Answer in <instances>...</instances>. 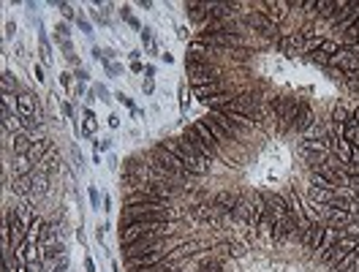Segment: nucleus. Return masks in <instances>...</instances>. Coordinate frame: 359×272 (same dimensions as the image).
<instances>
[{
    "mask_svg": "<svg viewBox=\"0 0 359 272\" xmlns=\"http://www.w3.org/2000/svg\"><path fill=\"white\" fill-rule=\"evenodd\" d=\"M245 251H248V248L242 245V242H234V245H229V253H232L234 259H242V256H245Z\"/></svg>",
    "mask_w": 359,
    "mask_h": 272,
    "instance_id": "28",
    "label": "nucleus"
},
{
    "mask_svg": "<svg viewBox=\"0 0 359 272\" xmlns=\"http://www.w3.org/2000/svg\"><path fill=\"white\" fill-rule=\"evenodd\" d=\"M14 212H17V218H19L22 223H25V226H30V223L38 218V215H36V209L30 207V202H19L17 207H14Z\"/></svg>",
    "mask_w": 359,
    "mask_h": 272,
    "instance_id": "16",
    "label": "nucleus"
},
{
    "mask_svg": "<svg viewBox=\"0 0 359 272\" xmlns=\"http://www.w3.org/2000/svg\"><path fill=\"white\" fill-rule=\"evenodd\" d=\"M313 126H316L313 109H310L305 101H299V106H296V117H294V128H296L299 133H305L308 128H313Z\"/></svg>",
    "mask_w": 359,
    "mask_h": 272,
    "instance_id": "9",
    "label": "nucleus"
},
{
    "mask_svg": "<svg viewBox=\"0 0 359 272\" xmlns=\"http://www.w3.org/2000/svg\"><path fill=\"white\" fill-rule=\"evenodd\" d=\"M232 218H234V221H242V223H251V218H253V202H242V199H239L237 207L232 209Z\"/></svg>",
    "mask_w": 359,
    "mask_h": 272,
    "instance_id": "15",
    "label": "nucleus"
},
{
    "mask_svg": "<svg viewBox=\"0 0 359 272\" xmlns=\"http://www.w3.org/2000/svg\"><path fill=\"white\" fill-rule=\"evenodd\" d=\"M324 234H327V223H313L310 231H308V240H305V251H310V253L318 256L321 242H324Z\"/></svg>",
    "mask_w": 359,
    "mask_h": 272,
    "instance_id": "8",
    "label": "nucleus"
},
{
    "mask_svg": "<svg viewBox=\"0 0 359 272\" xmlns=\"http://www.w3.org/2000/svg\"><path fill=\"white\" fill-rule=\"evenodd\" d=\"M327 68H338V71H343V74H354V71H359V49H354V46H351V49H343V46H340L338 55L329 57Z\"/></svg>",
    "mask_w": 359,
    "mask_h": 272,
    "instance_id": "5",
    "label": "nucleus"
},
{
    "mask_svg": "<svg viewBox=\"0 0 359 272\" xmlns=\"http://www.w3.org/2000/svg\"><path fill=\"white\" fill-rule=\"evenodd\" d=\"M128 57H131V60H139V57H142V49H133Z\"/></svg>",
    "mask_w": 359,
    "mask_h": 272,
    "instance_id": "50",
    "label": "nucleus"
},
{
    "mask_svg": "<svg viewBox=\"0 0 359 272\" xmlns=\"http://www.w3.org/2000/svg\"><path fill=\"white\" fill-rule=\"evenodd\" d=\"M190 93H193V98H199V101H210L212 95H218V93H226V84L218 79V82H210V84H202V87H190Z\"/></svg>",
    "mask_w": 359,
    "mask_h": 272,
    "instance_id": "12",
    "label": "nucleus"
},
{
    "mask_svg": "<svg viewBox=\"0 0 359 272\" xmlns=\"http://www.w3.org/2000/svg\"><path fill=\"white\" fill-rule=\"evenodd\" d=\"M180 215L183 212L171 204H133L120 215V229L136 221H180Z\"/></svg>",
    "mask_w": 359,
    "mask_h": 272,
    "instance_id": "1",
    "label": "nucleus"
},
{
    "mask_svg": "<svg viewBox=\"0 0 359 272\" xmlns=\"http://www.w3.org/2000/svg\"><path fill=\"white\" fill-rule=\"evenodd\" d=\"M33 136L30 133H17V136H11V142H8V145L14 147V155H30V150H33Z\"/></svg>",
    "mask_w": 359,
    "mask_h": 272,
    "instance_id": "14",
    "label": "nucleus"
},
{
    "mask_svg": "<svg viewBox=\"0 0 359 272\" xmlns=\"http://www.w3.org/2000/svg\"><path fill=\"white\" fill-rule=\"evenodd\" d=\"M93 145H95V152H106V150H112V139H109V136H104V139H95Z\"/></svg>",
    "mask_w": 359,
    "mask_h": 272,
    "instance_id": "27",
    "label": "nucleus"
},
{
    "mask_svg": "<svg viewBox=\"0 0 359 272\" xmlns=\"http://www.w3.org/2000/svg\"><path fill=\"white\" fill-rule=\"evenodd\" d=\"M343 139L348 142V145L359 147V126H354V123H348L346 131H343Z\"/></svg>",
    "mask_w": 359,
    "mask_h": 272,
    "instance_id": "23",
    "label": "nucleus"
},
{
    "mask_svg": "<svg viewBox=\"0 0 359 272\" xmlns=\"http://www.w3.org/2000/svg\"><path fill=\"white\" fill-rule=\"evenodd\" d=\"M84 270H87V272H95V264H93V259H87V261H84Z\"/></svg>",
    "mask_w": 359,
    "mask_h": 272,
    "instance_id": "49",
    "label": "nucleus"
},
{
    "mask_svg": "<svg viewBox=\"0 0 359 272\" xmlns=\"http://www.w3.org/2000/svg\"><path fill=\"white\" fill-rule=\"evenodd\" d=\"M202 123L210 128V133H212V136H215V142H218V147H229V145H234V139H232V136H229L226 131H223L221 126H218V120H215L212 114H204V117H202Z\"/></svg>",
    "mask_w": 359,
    "mask_h": 272,
    "instance_id": "11",
    "label": "nucleus"
},
{
    "mask_svg": "<svg viewBox=\"0 0 359 272\" xmlns=\"http://www.w3.org/2000/svg\"><path fill=\"white\" fill-rule=\"evenodd\" d=\"M76 76H79V84H84V82L90 79V74H87L84 68H79V71H76Z\"/></svg>",
    "mask_w": 359,
    "mask_h": 272,
    "instance_id": "40",
    "label": "nucleus"
},
{
    "mask_svg": "<svg viewBox=\"0 0 359 272\" xmlns=\"http://www.w3.org/2000/svg\"><path fill=\"white\" fill-rule=\"evenodd\" d=\"M142 87H145V93L150 95L152 90H155V84H152V79H145V84H142Z\"/></svg>",
    "mask_w": 359,
    "mask_h": 272,
    "instance_id": "46",
    "label": "nucleus"
},
{
    "mask_svg": "<svg viewBox=\"0 0 359 272\" xmlns=\"http://www.w3.org/2000/svg\"><path fill=\"white\" fill-rule=\"evenodd\" d=\"M57 8H60V14H63L65 19H79L74 14V6H68V3H57Z\"/></svg>",
    "mask_w": 359,
    "mask_h": 272,
    "instance_id": "29",
    "label": "nucleus"
},
{
    "mask_svg": "<svg viewBox=\"0 0 359 272\" xmlns=\"http://www.w3.org/2000/svg\"><path fill=\"white\" fill-rule=\"evenodd\" d=\"M0 82H3V93H14V87H17V76H14L11 71H3Z\"/></svg>",
    "mask_w": 359,
    "mask_h": 272,
    "instance_id": "25",
    "label": "nucleus"
},
{
    "mask_svg": "<svg viewBox=\"0 0 359 272\" xmlns=\"http://www.w3.org/2000/svg\"><path fill=\"white\" fill-rule=\"evenodd\" d=\"M114 98H117V101H120V104H126V106H128V109H133V112H136V106H133V101H131V98H128V95H126V93H117V95H114Z\"/></svg>",
    "mask_w": 359,
    "mask_h": 272,
    "instance_id": "34",
    "label": "nucleus"
},
{
    "mask_svg": "<svg viewBox=\"0 0 359 272\" xmlns=\"http://www.w3.org/2000/svg\"><path fill=\"white\" fill-rule=\"evenodd\" d=\"M348 164L359 166V147H354V145H351V158H348Z\"/></svg>",
    "mask_w": 359,
    "mask_h": 272,
    "instance_id": "35",
    "label": "nucleus"
},
{
    "mask_svg": "<svg viewBox=\"0 0 359 272\" xmlns=\"http://www.w3.org/2000/svg\"><path fill=\"white\" fill-rule=\"evenodd\" d=\"M60 109H63V114H65V117H74V106H71L68 101H63V104H60Z\"/></svg>",
    "mask_w": 359,
    "mask_h": 272,
    "instance_id": "38",
    "label": "nucleus"
},
{
    "mask_svg": "<svg viewBox=\"0 0 359 272\" xmlns=\"http://www.w3.org/2000/svg\"><path fill=\"white\" fill-rule=\"evenodd\" d=\"M95 95H101V101H109V90L106 87H95Z\"/></svg>",
    "mask_w": 359,
    "mask_h": 272,
    "instance_id": "42",
    "label": "nucleus"
},
{
    "mask_svg": "<svg viewBox=\"0 0 359 272\" xmlns=\"http://www.w3.org/2000/svg\"><path fill=\"white\" fill-rule=\"evenodd\" d=\"M76 22H79V27H82V30L87 33V36H90V33H93V25H90L87 19H82V17H79V19H76Z\"/></svg>",
    "mask_w": 359,
    "mask_h": 272,
    "instance_id": "36",
    "label": "nucleus"
},
{
    "mask_svg": "<svg viewBox=\"0 0 359 272\" xmlns=\"http://www.w3.org/2000/svg\"><path fill=\"white\" fill-rule=\"evenodd\" d=\"M11 171H14V180L19 177H30L33 171H36V161L30 155H14L11 161Z\"/></svg>",
    "mask_w": 359,
    "mask_h": 272,
    "instance_id": "10",
    "label": "nucleus"
},
{
    "mask_svg": "<svg viewBox=\"0 0 359 272\" xmlns=\"http://www.w3.org/2000/svg\"><path fill=\"white\" fill-rule=\"evenodd\" d=\"M190 126L196 128V133H199V136H202V139L207 142V145L212 147V150H218V152H221V147H218V142H215V136H212V133H210V128L204 126L202 120H196V123H190ZM226 158H229V155H226ZM229 161H232V158H229ZM232 164H234V161H232Z\"/></svg>",
    "mask_w": 359,
    "mask_h": 272,
    "instance_id": "17",
    "label": "nucleus"
},
{
    "mask_svg": "<svg viewBox=\"0 0 359 272\" xmlns=\"http://www.w3.org/2000/svg\"><path fill=\"white\" fill-rule=\"evenodd\" d=\"M55 36L60 38V41H68V25H63V22L55 25Z\"/></svg>",
    "mask_w": 359,
    "mask_h": 272,
    "instance_id": "30",
    "label": "nucleus"
},
{
    "mask_svg": "<svg viewBox=\"0 0 359 272\" xmlns=\"http://www.w3.org/2000/svg\"><path fill=\"white\" fill-rule=\"evenodd\" d=\"M183 139L188 142V145L193 147V150L199 152V155H202V158H207L210 164H218V161H229L226 155H223V152L212 150V147H210L207 142H204L202 136H199V133H196V128H193V126H185V131H183Z\"/></svg>",
    "mask_w": 359,
    "mask_h": 272,
    "instance_id": "3",
    "label": "nucleus"
},
{
    "mask_svg": "<svg viewBox=\"0 0 359 272\" xmlns=\"http://www.w3.org/2000/svg\"><path fill=\"white\" fill-rule=\"evenodd\" d=\"M131 71H133V74H142V71H145V65L139 63V60H133V63H131Z\"/></svg>",
    "mask_w": 359,
    "mask_h": 272,
    "instance_id": "44",
    "label": "nucleus"
},
{
    "mask_svg": "<svg viewBox=\"0 0 359 272\" xmlns=\"http://www.w3.org/2000/svg\"><path fill=\"white\" fill-rule=\"evenodd\" d=\"M33 74H36V82H44L46 76H44V68L41 65H33Z\"/></svg>",
    "mask_w": 359,
    "mask_h": 272,
    "instance_id": "37",
    "label": "nucleus"
},
{
    "mask_svg": "<svg viewBox=\"0 0 359 272\" xmlns=\"http://www.w3.org/2000/svg\"><path fill=\"white\" fill-rule=\"evenodd\" d=\"M60 84H63V87H71V74H60Z\"/></svg>",
    "mask_w": 359,
    "mask_h": 272,
    "instance_id": "45",
    "label": "nucleus"
},
{
    "mask_svg": "<svg viewBox=\"0 0 359 272\" xmlns=\"http://www.w3.org/2000/svg\"><path fill=\"white\" fill-rule=\"evenodd\" d=\"M332 123L335 126H348V123H351V112L343 109V106H335L332 109Z\"/></svg>",
    "mask_w": 359,
    "mask_h": 272,
    "instance_id": "22",
    "label": "nucleus"
},
{
    "mask_svg": "<svg viewBox=\"0 0 359 272\" xmlns=\"http://www.w3.org/2000/svg\"><path fill=\"white\" fill-rule=\"evenodd\" d=\"M245 25L251 27L253 33H261V36H267V38H280V27L272 22L267 14H261V11H253V14H245Z\"/></svg>",
    "mask_w": 359,
    "mask_h": 272,
    "instance_id": "4",
    "label": "nucleus"
},
{
    "mask_svg": "<svg viewBox=\"0 0 359 272\" xmlns=\"http://www.w3.org/2000/svg\"><path fill=\"white\" fill-rule=\"evenodd\" d=\"M177 267L180 264H174V261H158V264H150V267H139V270H131V272H177Z\"/></svg>",
    "mask_w": 359,
    "mask_h": 272,
    "instance_id": "18",
    "label": "nucleus"
},
{
    "mask_svg": "<svg viewBox=\"0 0 359 272\" xmlns=\"http://www.w3.org/2000/svg\"><path fill=\"white\" fill-rule=\"evenodd\" d=\"M296 229H299V223H296L294 215L283 218V221H275V229H272V242H275V245H283L289 237L296 234Z\"/></svg>",
    "mask_w": 359,
    "mask_h": 272,
    "instance_id": "7",
    "label": "nucleus"
},
{
    "mask_svg": "<svg viewBox=\"0 0 359 272\" xmlns=\"http://www.w3.org/2000/svg\"><path fill=\"white\" fill-rule=\"evenodd\" d=\"M90 204H93L95 209H98V204H101V199H98V188H95V185H90Z\"/></svg>",
    "mask_w": 359,
    "mask_h": 272,
    "instance_id": "33",
    "label": "nucleus"
},
{
    "mask_svg": "<svg viewBox=\"0 0 359 272\" xmlns=\"http://www.w3.org/2000/svg\"><path fill=\"white\" fill-rule=\"evenodd\" d=\"M82 117H84V123H82V133H84V136H93V133L98 131V120H95L93 109H82Z\"/></svg>",
    "mask_w": 359,
    "mask_h": 272,
    "instance_id": "19",
    "label": "nucleus"
},
{
    "mask_svg": "<svg viewBox=\"0 0 359 272\" xmlns=\"http://www.w3.org/2000/svg\"><path fill=\"white\" fill-rule=\"evenodd\" d=\"M321 52H324L327 57H332V55H338V52H340V44H338V41H332V38H324Z\"/></svg>",
    "mask_w": 359,
    "mask_h": 272,
    "instance_id": "26",
    "label": "nucleus"
},
{
    "mask_svg": "<svg viewBox=\"0 0 359 272\" xmlns=\"http://www.w3.org/2000/svg\"><path fill=\"white\" fill-rule=\"evenodd\" d=\"M104 209H106V212H112V209H114V207H112V199H109V196L104 199Z\"/></svg>",
    "mask_w": 359,
    "mask_h": 272,
    "instance_id": "48",
    "label": "nucleus"
},
{
    "mask_svg": "<svg viewBox=\"0 0 359 272\" xmlns=\"http://www.w3.org/2000/svg\"><path fill=\"white\" fill-rule=\"evenodd\" d=\"M161 145H164L166 150L171 152V155H177V158L183 161L185 169H188L193 177H204V174L210 171V161L202 158V155H199V152H196L193 147H190L188 142L183 139V136H180V139H164Z\"/></svg>",
    "mask_w": 359,
    "mask_h": 272,
    "instance_id": "2",
    "label": "nucleus"
},
{
    "mask_svg": "<svg viewBox=\"0 0 359 272\" xmlns=\"http://www.w3.org/2000/svg\"><path fill=\"white\" fill-rule=\"evenodd\" d=\"M180 106H183V112L188 109V87L185 84H180Z\"/></svg>",
    "mask_w": 359,
    "mask_h": 272,
    "instance_id": "32",
    "label": "nucleus"
},
{
    "mask_svg": "<svg viewBox=\"0 0 359 272\" xmlns=\"http://www.w3.org/2000/svg\"><path fill=\"white\" fill-rule=\"evenodd\" d=\"M0 104H3V112L19 114V95H14V93H3V95H0Z\"/></svg>",
    "mask_w": 359,
    "mask_h": 272,
    "instance_id": "20",
    "label": "nucleus"
},
{
    "mask_svg": "<svg viewBox=\"0 0 359 272\" xmlns=\"http://www.w3.org/2000/svg\"><path fill=\"white\" fill-rule=\"evenodd\" d=\"M65 267H68V256L63 253V256H60V264H55V270H57V272H63Z\"/></svg>",
    "mask_w": 359,
    "mask_h": 272,
    "instance_id": "39",
    "label": "nucleus"
},
{
    "mask_svg": "<svg viewBox=\"0 0 359 272\" xmlns=\"http://www.w3.org/2000/svg\"><path fill=\"white\" fill-rule=\"evenodd\" d=\"M321 44H324L321 36H310V38H305V41H302V52H305V55H313V52L321 49Z\"/></svg>",
    "mask_w": 359,
    "mask_h": 272,
    "instance_id": "21",
    "label": "nucleus"
},
{
    "mask_svg": "<svg viewBox=\"0 0 359 272\" xmlns=\"http://www.w3.org/2000/svg\"><path fill=\"white\" fill-rule=\"evenodd\" d=\"M38 41H41V60H44L46 65H49V63H52V46H49V41H46L44 30H41V36H38Z\"/></svg>",
    "mask_w": 359,
    "mask_h": 272,
    "instance_id": "24",
    "label": "nucleus"
},
{
    "mask_svg": "<svg viewBox=\"0 0 359 272\" xmlns=\"http://www.w3.org/2000/svg\"><path fill=\"white\" fill-rule=\"evenodd\" d=\"M139 36H142V44H145V49H150V46H152V30H150V27H145V30L139 33Z\"/></svg>",
    "mask_w": 359,
    "mask_h": 272,
    "instance_id": "31",
    "label": "nucleus"
},
{
    "mask_svg": "<svg viewBox=\"0 0 359 272\" xmlns=\"http://www.w3.org/2000/svg\"><path fill=\"white\" fill-rule=\"evenodd\" d=\"M109 128H120V114H109Z\"/></svg>",
    "mask_w": 359,
    "mask_h": 272,
    "instance_id": "41",
    "label": "nucleus"
},
{
    "mask_svg": "<svg viewBox=\"0 0 359 272\" xmlns=\"http://www.w3.org/2000/svg\"><path fill=\"white\" fill-rule=\"evenodd\" d=\"M166 237L164 234H147V237H142V240H136V242H131V245H123V253L128 256V259H133V256H142V253H152L161 242H164Z\"/></svg>",
    "mask_w": 359,
    "mask_h": 272,
    "instance_id": "6",
    "label": "nucleus"
},
{
    "mask_svg": "<svg viewBox=\"0 0 359 272\" xmlns=\"http://www.w3.org/2000/svg\"><path fill=\"white\" fill-rule=\"evenodd\" d=\"M14 33H17V25L8 22V25H6V38H14Z\"/></svg>",
    "mask_w": 359,
    "mask_h": 272,
    "instance_id": "43",
    "label": "nucleus"
},
{
    "mask_svg": "<svg viewBox=\"0 0 359 272\" xmlns=\"http://www.w3.org/2000/svg\"><path fill=\"white\" fill-rule=\"evenodd\" d=\"M302 49V36H280L277 38V52L286 57H294Z\"/></svg>",
    "mask_w": 359,
    "mask_h": 272,
    "instance_id": "13",
    "label": "nucleus"
},
{
    "mask_svg": "<svg viewBox=\"0 0 359 272\" xmlns=\"http://www.w3.org/2000/svg\"><path fill=\"white\" fill-rule=\"evenodd\" d=\"M161 60H164V63H171V60H174V55H169V52H161Z\"/></svg>",
    "mask_w": 359,
    "mask_h": 272,
    "instance_id": "47",
    "label": "nucleus"
}]
</instances>
